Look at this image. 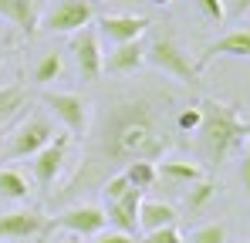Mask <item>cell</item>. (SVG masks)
Returning <instances> with one entry per match:
<instances>
[{"instance_id":"obj_22","label":"cell","mask_w":250,"mask_h":243,"mask_svg":"<svg viewBox=\"0 0 250 243\" xmlns=\"http://www.w3.org/2000/svg\"><path fill=\"white\" fill-rule=\"evenodd\" d=\"M27 179L17 169H0V196L7 200H27Z\"/></svg>"},{"instance_id":"obj_19","label":"cell","mask_w":250,"mask_h":243,"mask_svg":"<svg viewBox=\"0 0 250 243\" xmlns=\"http://www.w3.org/2000/svg\"><path fill=\"white\" fill-rule=\"evenodd\" d=\"M122 176H125V182H128L132 189H139V193H146V189H152V186L159 182L156 162H146V159H139V162H128V165L122 169Z\"/></svg>"},{"instance_id":"obj_6","label":"cell","mask_w":250,"mask_h":243,"mask_svg":"<svg viewBox=\"0 0 250 243\" xmlns=\"http://www.w3.org/2000/svg\"><path fill=\"white\" fill-rule=\"evenodd\" d=\"M71 54H75V68L82 81H98L105 71H102V61H105V51H102V38L98 31L88 24L82 31H75L71 38Z\"/></svg>"},{"instance_id":"obj_16","label":"cell","mask_w":250,"mask_h":243,"mask_svg":"<svg viewBox=\"0 0 250 243\" xmlns=\"http://www.w3.org/2000/svg\"><path fill=\"white\" fill-rule=\"evenodd\" d=\"M176 206L163 200H142L139 202V230H163V226H176Z\"/></svg>"},{"instance_id":"obj_18","label":"cell","mask_w":250,"mask_h":243,"mask_svg":"<svg viewBox=\"0 0 250 243\" xmlns=\"http://www.w3.org/2000/svg\"><path fill=\"white\" fill-rule=\"evenodd\" d=\"M209 58H250V31H230L220 40L207 44L203 61H209Z\"/></svg>"},{"instance_id":"obj_13","label":"cell","mask_w":250,"mask_h":243,"mask_svg":"<svg viewBox=\"0 0 250 243\" xmlns=\"http://www.w3.org/2000/svg\"><path fill=\"white\" fill-rule=\"evenodd\" d=\"M139 202H142V193H139V189H128V193L119 196L115 202H102L105 223H108L112 230L135 233V230H139Z\"/></svg>"},{"instance_id":"obj_17","label":"cell","mask_w":250,"mask_h":243,"mask_svg":"<svg viewBox=\"0 0 250 243\" xmlns=\"http://www.w3.org/2000/svg\"><path fill=\"white\" fill-rule=\"evenodd\" d=\"M156 172H159V179L169 182L172 189H186L189 182L203 179L200 162H189V159H166L163 165H156Z\"/></svg>"},{"instance_id":"obj_10","label":"cell","mask_w":250,"mask_h":243,"mask_svg":"<svg viewBox=\"0 0 250 243\" xmlns=\"http://www.w3.org/2000/svg\"><path fill=\"white\" fill-rule=\"evenodd\" d=\"M44 226H47V216L41 209H31V206L0 213V240H31Z\"/></svg>"},{"instance_id":"obj_15","label":"cell","mask_w":250,"mask_h":243,"mask_svg":"<svg viewBox=\"0 0 250 243\" xmlns=\"http://www.w3.org/2000/svg\"><path fill=\"white\" fill-rule=\"evenodd\" d=\"M0 17L31 34L41 20V0H0Z\"/></svg>"},{"instance_id":"obj_3","label":"cell","mask_w":250,"mask_h":243,"mask_svg":"<svg viewBox=\"0 0 250 243\" xmlns=\"http://www.w3.org/2000/svg\"><path fill=\"white\" fill-rule=\"evenodd\" d=\"M146 61H149L156 71L183 81V84L200 81V64L186 54V47H183L179 40L169 38V34H156V38L146 44Z\"/></svg>"},{"instance_id":"obj_1","label":"cell","mask_w":250,"mask_h":243,"mask_svg":"<svg viewBox=\"0 0 250 243\" xmlns=\"http://www.w3.org/2000/svg\"><path fill=\"white\" fill-rule=\"evenodd\" d=\"M179 95L176 88H128L115 95L105 108L91 115V125L84 132V152L82 165L64 186L58 202L75 200L78 193L98 189L108 176L122 172L128 162H156L176 145V108Z\"/></svg>"},{"instance_id":"obj_32","label":"cell","mask_w":250,"mask_h":243,"mask_svg":"<svg viewBox=\"0 0 250 243\" xmlns=\"http://www.w3.org/2000/svg\"><path fill=\"white\" fill-rule=\"evenodd\" d=\"M152 3H163V7H166V3H172V0H152Z\"/></svg>"},{"instance_id":"obj_4","label":"cell","mask_w":250,"mask_h":243,"mask_svg":"<svg viewBox=\"0 0 250 243\" xmlns=\"http://www.w3.org/2000/svg\"><path fill=\"white\" fill-rule=\"evenodd\" d=\"M54 135H58L54 132V122L47 119V115H41V112L38 115H24V119L7 132V156L10 159H27L38 149H44Z\"/></svg>"},{"instance_id":"obj_23","label":"cell","mask_w":250,"mask_h":243,"mask_svg":"<svg viewBox=\"0 0 250 243\" xmlns=\"http://www.w3.org/2000/svg\"><path fill=\"white\" fill-rule=\"evenodd\" d=\"M200 119H203V115H200V105H183V108L176 112L172 125H176V132H179V135H186V132L193 135V132H196V125H200Z\"/></svg>"},{"instance_id":"obj_5","label":"cell","mask_w":250,"mask_h":243,"mask_svg":"<svg viewBox=\"0 0 250 243\" xmlns=\"http://www.w3.org/2000/svg\"><path fill=\"white\" fill-rule=\"evenodd\" d=\"M44 105H47V112L61 122L71 135L82 139L84 132H88V125H91V105L78 91H44Z\"/></svg>"},{"instance_id":"obj_28","label":"cell","mask_w":250,"mask_h":243,"mask_svg":"<svg viewBox=\"0 0 250 243\" xmlns=\"http://www.w3.org/2000/svg\"><path fill=\"white\" fill-rule=\"evenodd\" d=\"M196 7H200V14L213 20V24H220L223 17H227V10H223V0H196Z\"/></svg>"},{"instance_id":"obj_11","label":"cell","mask_w":250,"mask_h":243,"mask_svg":"<svg viewBox=\"0 0 250 243\" xmlns=\"http://www.w3.org/2000/svg\"><path fill=\"white\" fill-rule=\"evenodd\" d=\"M146 27H152V20L142 14H105V17H98V38H105L108 44L142 38Z\"/></svg>"},{"instance_id":"obj_30","label":"cell","mask_w":250,"mask_h":243,"mask_svg":"<svg viewBox=\"0 0 250 243\" xmlns=\"http://www.w3.org/2000/svg\"><path fill=\"white\" fill-rule=\"evenodd\" d=\"M240 182L250 193V149H244V156H240Z\"/></svg>"},{"instance_id":"obj_12","label":"cell","mask_w":250,"mask_h":243,"mask_svg":"<svg viewBox=\"0 0 250 243\" xmlns=\"http://www.w3.org/2000/svg\"><path fill=\"white\" fill-rule=\"evenodd\" d=\"M142 64H146V44H142V38H135V40L112 44V51L102 61V71H108V75H135Z\"/></svg>"},{"instance_id":"obj_20","label":"cell","mask_w":250,"mask_h":243,"mask_svg":"<svg viewBox=\"0 0 250 243\" xmlns=\"http://www.w3.org/2000/svg\"><path fill=\"white\" fill-rule=\"evenodd\" d=\"M216 196V182H209V179H196V182H189L186 189H183V206L189 209V213H203L209 202Z\"/></svg>"},{"instance_id":"obj_31","label":"cell","mask_w":250,"mask_h":243,"mask_svg":"<svg viewBox=\"0 0 250 243\" xmlns=\"http://www.w3.org/2000/svg\"><path fill=\"white\" fill-rule=\"evenodd\" d=\"M64 243H82V237H68V240H64Z\"/></svg>"},{"instance_id":"obj_33","label":"cell","mask_w":250,"mask_h":243,"mask_svg":"<svg viewBox=\"0 0 250 243\" xmlns=\"http://www.w3.org/2000/svg\"><path fill=\"white\" fill-rule=\"evenodd\" d=\"M247 243H250V240H247Z\"/></svg>"},{"instance_id":"obj_8","label":"cell","mask_w":250,"mask_h":243,"mask_svg":"<svg viewBox=\"0 0 250 243\" xmlns=\"http://www.w3.org/2000/svg\"><path fill=\"white\" fill-rule=\"evenodd\" d=\"M54 226H61V230H68L71 237H95L98 230H105L108 223H105V213H102V206H91V202H78V206H68V209H61L58 216H54Z\"/></svg>"},{"instance_id":"obj_25","label":"cell","mask_w":250,"mask_h":243,"mask_svg":"<svg viewBox=\"0 0 250 243\" xmlns=\"http://www.w3.org/2000/svg\"><path fill=\"white\" fill-rule=\"evenodd\" d=\"M223 240H227V226L223 223H203L189 237V243H223Z\"/></svg>"},{"instance_id":"obj_14","label":"cell","mask_w":250,"mask_h":243,"mask_svg":"<svg viewBox=\"0 0 250 243\" xmlns=\"http://www.w3.org/2000/svg\"><path fill=\"white\" fill-rule=\"evenodd\" d=\"M27 105H31V91L24 84H3L0 88V135H7L27 115Z\"/></svg>"},{"instance_id":"obj_26","label":"cell","mask_w":250,"mask_h":243,"mask_svg":"<svg viewBox=\"0 0 250 243\" xmlns=\"http://www.w3.org/2000/svg\"><path fill=\"white\" fill-rule=\"evenodd\" d=\"M139 243H183V233L176 230V226H163V230H149V233H142V240Z\"/></svg>"},{"instance_id":"obj_29","label":"cell","mask_w":250,"mask_h":243,"mask_svg":"<svg viewBox=\"0 0 250 243\" xmlns=\"http://www.w3.org/2000/svg\"><path fill=\"white\" fill-rule=\"evenodd\" d=\"M223 10H227L230 17H244L250 10V0H223Z\"/></svg>"},{"instance_id":"obj_27","label":"cell","mask_w":250,"mask_h":243,"mask_svg":"<svg viewBox=\"0 0 250 243\" xmlns=\"http://www.w3.org/2000/svg\"><path fill=\"white\" fill-rule=\"evenodd\" d=\"M91 243H135L132 233H122V230H112V226H105V230H98L95 237H88Z\"/></svg>"},{"instance_id":"obj_7","label":"cell","mask_w":250,"mask_h":243,"mask_svg":"<svg viewBox=\"0 0 250 243\" xmlns=\"http://www.w3.org/2000/svg\"><path fill=\"white\" fill-rule=\"evenodd\" d=\"M95 20V7L91 0H58L47 17H44V27L47 31H58V34H75Z\"/></svg>"},{"instance_id":"obj_21","label":"cell","mask_w":250,"mask_h":243,"mask_svg":"<svg viewBox=\"0 0 250 243\" xmlns=\"http://www.w3.org/2000/svg\"><path fill=\"white\" fill-rule=\"evenodd\" d=\"M61 71H64V61H61V54H58V51H47V54H41L38 68H34V84L47 88V84L58 78Z\"/></svg>"},{"instance_id":"obj_24","label":"cell","mask_w":250,"mask_h":243,"mask_svg":"<svg viewBox=\"0 0 250 243\" xmlns=\"http://www.w3.org/2000/svg\"><path fill=\"white\" fill-rule=\"evenodd\" d=\"M128 189H132V186L125 182V176H122V172H115V176H108V179L98 186V196H102V202H115L119 196H125Z\"/></svg>"},{"instance_id":"obj_2","label":"cell","mask_w":250,"mask_h":243,"mask_svg":"<svg viewBox=\"0 0 250 243\" xmlns=\"http://www.w3.org/2000/svg\"><path fill=\"white\" fill-rule=\"evenodd\" d=\"M200 125H196V156L207 162V165H220L223 159H230L233 152L244 149V142L250 139V125L233 105H223L216 98H203L200 101Z\"/></svg>"},{"instance_id":"obj_9","label":"cell","mask_w":250,"mask_h":243,"mask_svg":"<svg viewBox=\"0 0 250 243\" xmlns=\"http://www.w3.org/2000/svg\"><path fill=\"white\" fill-rule=\"evenodd\" d=\"M64 156H68V135H54L44 149H38L34 156H31V172H34V179H38V186L41 189H51L54 186V179L61 176V165H64Z\"/></svg>"}]
</instances>
